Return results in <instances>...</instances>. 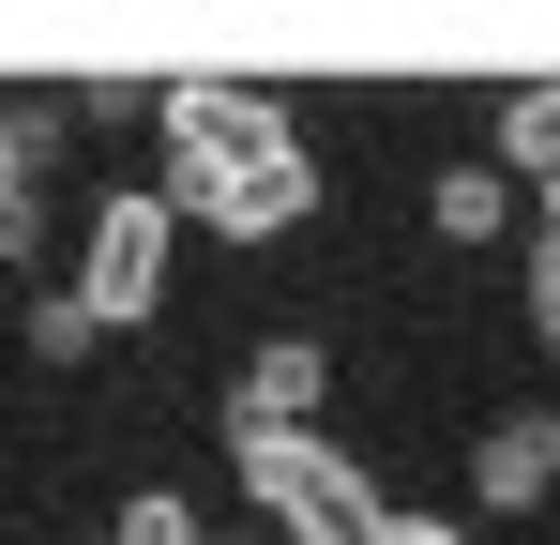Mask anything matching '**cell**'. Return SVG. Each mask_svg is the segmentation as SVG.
Returning a JSON list of instances; mask_svg holds the SVG:
<instances>
[{
    "label": "cell",
    "mask_w": 560,
    "mask_h": 545,
    "mask_svg": "<svg viewBox=\"0 0 560 545\" xmlns=\"http://www.w3.org/2000/svg\"><path fill=\"white\" fill-rule=\"evenodd\" d=\"M152 137H167V212H183V243H288V228H318L334 212V167H318V137L288 121L273 91H228V77H183L152 91Z\"/></svg>",
    "instance_id": "1"
},
{
    "label": "cell",
    "mask_w": 560,
    "mask_h": 545,
    "mask_svg": "<svg viewBox=\"0 0 560 545\" xmlns=\"http://www.w3.org/2000/svg\"><path fill=\"white\" fill-rule=\"evenodd\" d=\"M61 288L92 303V334H152V318H167V288H183V212H167V182H152V167L92 182Z\"/></svg>",
    "instance_id": "2"
},
{
    "label": "cell",
    "mask_w": 560,
    "mask_h": 545,
    "mask_svg": "<svg viewBox=\"0 0 560 545\" xmlns=\"http://www.w3.org/2000/svg\"><path fill=\"white\" fill-rule=\"evenodd\" d=\"M228 485H243V515L288 545H378L394 515V485H378L349 440H228Z\"/></svg>",
    "instance_id": "3"
},
{
    "label": "cell",
    "mask_w": 560,
    "mask_h": 545,
    "mask_svg": "<svg viewBox=\"0 0 560 545\" xmlns=\"http://www.w3.org/2000/svg\"><path fill=\"white\" fill-rule=\"evenodd\" d=\"M212 440H334V334H258L212 394Z\"/></svg>",
    "instance_id": "4"
},
{
    "label": "cell",
    "mask_w": 560,
    "mask_h": 545,
    "mask_svg": "<svg viewBox=\"0 0 560 545\" xmlns=\"http://www.w3.org/2000/svg\"><path fill=\"white\" fill-rule=\"evenodd\" d=\"M469 500H485V515H546L560 500V394L546 409H500V425L469 440Z\"/></svg>",
    "instance_id": "5"
},
{
    "label": "cell",
    "mask_w": 560,
    "mask_h": 545,
    "mask_svg": "<svg viewBox=\"0 0 560 545\" xmlns=\"http://www.w3.org/2000/svg\"><path fill=\"white\" fill-rule=\"evenodd\" d=\"M46 152L61 106H0V272H46Z\"/></svg>",
    "instance_id": "6"
},
{
    "label": "cell",
    "mask_w": 560,
    "mask_h": 545,
    "mask_svg": "<svg viewBox=\"0 0 560 545\" xmlns=\"http://www.w3.org/2000/svg\"><path fill=\"white\" fill-rule=\"evenodd\" d=\"M424 228L440 243H500L515 228V167H424Z\"/></svg>",
    "instance_id": "7"
},
{
    "label": "cell",
    "mask_w": 560,
    "mask_h": 545,
    "mask_svg": "<svg viewBox=\"0 0 560 545\" xmlns=\"http://www.w3.org/2000/svg\"><path fill=\"white\" fill-rule=\"evenodd\" d=\"M15 349H31V363H61V379H77V363L106 349V334H92V303H77V288H31V303H15Z\"/></svg>",
    "instance_id": "8"
},
{
    "label": "cell",
    "mask_w": 560,
    "mask_h": 545,
    "mask_svg": "<svg viewBox=\"0 0 560 545\" xmlns=\"http://www.w3.org/2000/svg\"><path fill=\"white\" fill-rule=\"evenodd\" d=\"M500 152H515V167H530V182L560 167V77H530V91H500Z\"/></svg>",
    "instance_id": "9"
},
{
    "label": "cell",
    "mask_w": 560,
    "mask_h": 545,
    "mask_svg": "<svg viewBox=\"0 0 560 545\" xmlns=\"http://www.w3.org/2000/svg\"><path fill=\"white\" fill-rule=\"evenodd\" d=\"M106 531H121V545H197V531H212V515H197L183 485H137V500H121Z\"/></svg>",
    "instance_id": "10"
},
{
    "label": "cell",
    "mask_w": 560,
    "mask_h": 545,
    "mask_svg": "<svg viewBox=\"0 0 560 545\" xmlns=\"http://www.w3.org/2000/svg\"><path fill=\"white\" fill-rule=\"evenodd\" d=\"M378 545H469L455 515H409V500H394V515H378Z\"/></svg>",
    "instance_id": "11"
},
{
    "label": "cell",
    "mask_w": 560,
    "mask_h": 545,
    "mask_svg": "<svg viewBox=\"0 0 560 545\" xmlns=\"http://www.w3.org/2000/svg\"><path fill=\"white\" fill-rule=\"evenodd\" d=\"M530 334H546V363H560V258H530Z\"/></svg>",
    "instance_id": "12"
},
{
    "label": "cell",
    "mask_w": 560,
    "mask_h": 545,
    "mask_svg": "<svg viewBox=\"0 0 560 545\" xmlns=\"http://www.w3.org/2000/svg\"><path fill=\"white\" fill-rule=\"evenodd\" d=\"M515 212H530V243H546V258H560V167L530 182V197H515Z\"/></svg>",
    "instance_id": "13"
},
{
    "label": "cell",
    "mask_w": 560,
    "mask_h": 545,
    "mask_svg": "<svg viewBox=\"0 0 560 545\" xmlns=\"http://www.w3.org/2000/svg\"><path fill=\"white\" fill-rule=\"evenodd\" d=\"M61 545H121V531H61ZM197 545H243V531H197Z\"/></svg>",
    "instance_id": "14"
}]
</instances>
